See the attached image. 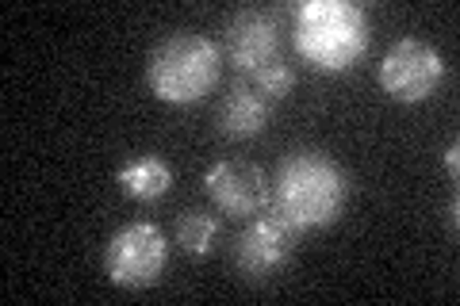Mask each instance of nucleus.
Here are the masks:
<instances>
[{
  "label": "nucleus",
  "mask_w": 460,
  "mask_h": 306,
  "mask_svg": "<svg viewBox=\"0 0 460 306\" xmlns=\"http://www.w3.org/2000/svg\"><path fill=\"white\" fill-rule=\"evenodd\" d=\"M269 203L272 214H280L296 234L326 230L338 223L349 203V177L323 150H296L280 162L277 180L269 188Z\"/></svg>",
  "instance_id": "1"
},
{
  "label": "nucleus",
  "mask_w": 460,
  "mask_h": 306,
  "mask_svg": "<svg viewBox=\"0 0 460 306\" xmlns=\"http://www.w3.org/2000/svg\"><path fill=\"white\" fill-rule=\"evenodd\" d=\"M296 50L323 73L349 69L368 50V16L353 0H304L296 8Z\"/></svg>",
  "instance_id": "2"
},
{
  "label": "nucleus",
  "mask_w": 460,
  "mask_h": 306,
  "mask_svg": "<svg viewBox=\"0 0 460 306\" xmlns=\"http://www.w3.org/2000/svg\"><path fill=\"white\" fill-rule=\"evenodd\" d=\"M223 73V50L199 31H177L162 39L146 62V84L165 104H196L204 100Z\"/></svg>",
  "instance_id": "3"
},
{
  "label": "nucleus",
  "mask_w": 460,
  "mask_h": 306,
  "mask_svg": "<svg viewBox=\"0 0 460 306\" xmlns=\"http://www.w3.org/2000/svg\"><path fill=\"white\" fill-rule=\"evenodd\" d=\"M165 257H169V241L162 234V226L131 223V226L115 230V238L108 241L104 272L115 287L142 291V287H154L157 275L165 272Z\"/></svg>",
  "instance_id": "4"
},
{
  "label": "nucleus",
  "mask_w": 460,
  "mask_h": 306,
  "mask_svg": "<svg viewBox=\"0 0 460 306\" xmlns=\"http://www.w3.org/2000/svg\"><path fill=\"white\" fill-rule=\"evenodd\" d=\"M445 81V57L426 39H399L380 62L384 92L399 104H422Z\"/></svg>",
  "instance_id": "5"
},
{
  "label": "nucleus",
  "mask_w": 460,
  "mask_h": 306,
  "mask_svg": "<svg viewBox=\"0 0 460 306\" xmlns=\"http://www.w3.org/2000/svg\"><path fill=\"white\" fill-rule=\"evenodd\" d=\"M296 241H299V234L280 214H253V223L242 230V238H238V253H234L238 272L246 275L250 284L272 280L277 272L288 268V260L296 253Z\"/></svg>",
  "instance_id": "6"
},
{
  "label": "nucleus",
  "mask_w": 460,
  "mask_h": 306,
  "mask_svg": "<svg viewBox=\"0 0 460 306\" xmlns=\"http://www.w3.org/2000/svg\"><path fill=\"white\" fill-rule=\"evenodd\" d=\"M204 188L219 214L230 218H253L269 207V180L253 162H215Z\"/></svg>",
  "instance_id": "7"
},
{
  "label": "nucleus",
  "mask_w": 460,
  "mask_h": 306,
  "mask_svg": "<svg viewBox=\"0 0 460 306\" xmlns=\"http://www.w3.org/2000/svg\"><path fill=\"white\" fill-rule=\"evenodd\" d=\"M277 47H280V31L269 12H238V16L226 23L223 54L230 57V66L242 73H253L269 62H277Z\"/></svg>",
  "instance_id": "8"
},
{
  "label": "nucleus",
  "mask_w": 460,
  "mask_h": 306,
  "mask_svg": "<svg viewBox=\"0 0 460 306\" xmlns=\"http://www.w3.org/2000/svg\"><path fill=\"white\" fill-rule=\"evenodd\" d=\"M215 127L223 138L246 142L257 138L269 127V100L253 89V84H234L215 108Z\"/></svg>",
  "instance_id": "9"
},
{
  "label": "nucleus",
  "mask_w": 460,
  "mask_h": 306,
  "mask_svg": "<svg viewBox=\"0 0 460 306\" xmlns=\"http://www.w3.org/2000/svg\"><path fill=\"white\" fill-rule=\"evenodd\" d=\"M119 188H123V196H131L138 203H157L172 188V169L157 153L135 157V162H127L119 169Z\"/></svg>",
  "instance_id": "10"
},
{
  "label": "nucleus",
  "mask_w": 460,
  "mask_h": 306,
  "mask_svg": "<svg viewBox=\"0 0 460 306\" xmlns=\"http://www.w3.org/2000/svg\"><path fill=\"white\" fill-rule=\"evenodd\" d=\"M172 238L189 257H208L215 249V241H219V218L211 211H181L177 214V226H172Z\"/></svg>",
  "instance_id": "11"
},
{
  "label": "nucleus",
  "mask_w": 460,
  "mask_h": 306,
  "mask_svg": "<svg viewBox=\"0 0 460 306\" xmlns=\"http://www.w3.org/2000/svg\"><path fill=\"white\" fill-rule=\"evenodd\" d=\"M250 77H253V89L261 92L265 100H284V96H292V89H296V69L284 66V62H269L261 69H253Z\"/></svg>",
  "instance_id": "12"
},
{
  "label": "nucleus",
  "mask_w": 460,
  "mask_h": 306,
  "mask_svg": "<svg viewBox=\"0 0 460 306\" xmlns=\"http://www.w3.org/2000/svg\"><path fill=\"white\" fill-rule=\"evenodd\" d=\"M441 162H445V169H449V177H456V169H460V145H456V142H449V145H445Z\"/></svg>",
  "instance_id": "13"
},
{
  "label": "nucleus",
  "mask_w": 460,
  "mask_h": 306,
  "mask_svg": "<svg viewBox=\"0 0 460 306\" xmlns=\"http://www.w3.org/2000/svg\"><path fill=\"white\" fill-rule=\"evenodd\" d=\"M456 211H460L456 199H449V226H453V230H456Z\"/></svg>",
  "instance_id": "14"
}]
</instances>
